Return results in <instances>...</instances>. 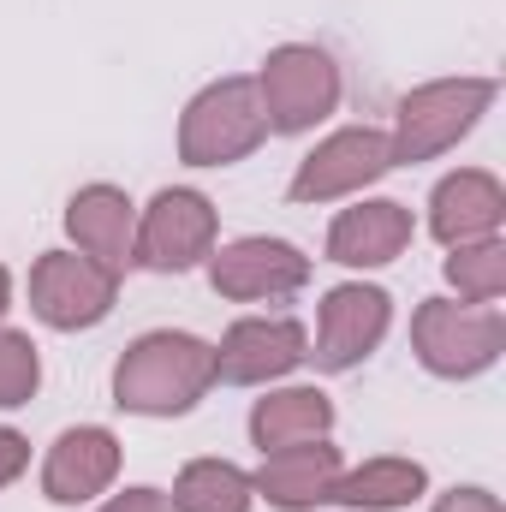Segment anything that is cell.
Returning <instances> with one entry per match:
<instances>
[{
	"label": "cell",
	"mask_w": 506,
	"mask_h": 512,
	"mask_svg": "<svg viewBox=\"0 0 506 512\" xmlns=\"http://www.w3.org/2000/svg\"><path fill=\"white\" fill-rule=\"evenodd\" d=\"M215 387V346L197 334H137L126 358L114 364V405L131 417H179Z\"/></svg>",
	"instance_id": "1"
},
{
	"label": "cell",
	"mask_w": 506,
	"mask_h": 512,
	"mask_svg": "<svg viewBox=\"0 0 506 512\" xmlns=\"http://www.w3.org/2000/svg\"><path fill=\"white\" fill-rule=\"evenodd\" d=\"M495 78H435V84H417L411 96H399V114H393V167H417V161H435L447 155L459 137H471L477 120L495 108Z\"/></svg>",
	"instance_id": "2"
},
{
	"label": "cell",
	"mask_w": 506,
	"mask_h": 512,
	"mask_svg": "<svg viewBox=\"0 0 506 512\" xmlns=\"http://www.w3.org/2000/svg\"><path fill=\"white\" fill-rule=\"evenodd\" d=\"M411 352L429 376L441 382H471L495 370L506 352V316L495 304H453V298H423L411 316Z\"/></svg>",
	"instance_id": "3"
},
{
	"label": "cell",
	"mask_w": 506,
	"mask_h": 512,
	"mask_svg": "<svg viewBox=\"0 0 506 512\" xmlns=\"http://www.w3.org/2000/svg\"><path fill=\"white\" fill-rule=\"evenodd\" d=\"M251 84H256V102H262L268 131H280V137L316 131L340 108V66L316 42H280V48H268V60H262V72H256Z\"/></svg>",
	"instance_id": "4"
},
{
	"label": "cell",
	"mask_w": 506,
	"mask_h": 512,
	"mask_svg": "<svg viewBox=\"0 0 506 512\" xmlns=\"http://www.w3.org/2000/svg\"><path fill=\"white\" fill-rule=\"evenodd\" d=\"M268 120L256 102L251 78H215L209 90L191 96L185 120H179V161L185 167H233L262 149Z\"/></svg>",
	"instance_id": "5"
},
{
	"label": "cell",
	"mask_w": 506,
	"mask_h": 512,
	"mask_svg": "<svg viewBox=\"0 0 506 512\" xmlns=\"http://www.w3.org/2000/svg\"><path fill=\"white\" fill-rule=\"evenodd\" d=\"M114 298H120V274L96 268L90 256H78V251H48V256H36V268H30V310L54 334H78V328L108 322Z\"/></svg>",
	"instance_id": "6"
},
{
	"label": "cell",
	"mask_w": 506,
	"mask_h": 512,
	"mask_svg": "<svg viewBox=\"0 0 506 512\" xmlns=\"http://www.w3.org/2000/svg\"><path fill=\"white\" fill-rule=\"evenodd\" d=\"M215 251V203L191 185L155 191V203L137 221V262L155 274H185Z\"/></svg>",
	"instance_id": "7"
},
{
	"label": "cell",
	"mask_w": 506,
	"mask_h": 512,
	"mask_svg": "<svg viewBox=\"0 0 506 512\" xmlns=\"http://www.w3.org/2000/svg\"><path fill=\"white\" fill-rule=\"evenodd\" d=\"M381 173H393V143H387V131L346 126V131H334V137H322V143L298 161L286 197H292V203H334V197H352V191L376 185Z\"/></svg>",
	"instance_id": "8"
},
{
	"label": "cell",
	"mask_w": 506,
	"mask_h": 512,
	"mask_svg": "<svg viewBox=\"0 0 506 512\" xmlns=\"http://www.w3.org/2000/svg\"><path fill=\"white\" fill-rule=\"evenodd\" d=\"M209 286L233 304H280V298L310 286V256L286 239L251 233V239L209 251Z\"/></svg>",
	"instance_id": "9"
},
{
	"label": "cell",
	"mask_w": 506,
	"mask_h": 512,
	"mask_svg": "<svg viewBox=\"0 0 506 512\" xmlns=\"http://www.w3.org/2000/svg\"><path fill=\"white\" fill-rule=\"evenodd\" d=\"M387 322H393V298L381 286L364 280H346L334 292H322V310H316V370L328 376H346L358 370L381 340H387Z\"/></svg>",
	"instance_id": "10"
},
{
	"label": "cell",
	"mask_w": 506,
	"mask_h": 512,
	"mask_svg": "<svg viewBox=\"0 0 506 512\" xmlns=\"http://www.w3.org/2000/svg\"><path fill=\"white\" fill-rule=\"evenodd\" d=\"M310 364V334L292 316H245L215 346V382L227 387H268Z\"/></svg>",
	"instance_id": "11"
},
{
	"label": "cell",
	"mask_w": 506,
	"mask_h": 512,
	"mask_svg": "<svg viewBox=\"0 0 506 512\" xmlns=\"http://www.w3.org/2000/svg\"><path fill=\"white\" fill-rule=\"evenodd\" d=\"M114 477H120V435L102 429V423L66 429V435L48 447V459H42V495H48L54 507H84V501H96Z\"/></svg>",
	"instance_id": "12"
},
{
	"label": "cell",
	"mask_w": 506,
	"mask_h": 512,
	"mask_svg": "<svg viewBox=\"0 0 506 512\" xmlns=\"http://www.w3.org/2000/svg\"><path fill=\"white\" fill-rule=\"evenodd\" d=\"M501 221H506V191L483 167H459L429 191V233L447 251L477 245V239H501Z\"/></svg>",
	"instance_id": "13"
},
{
	"label": "cell",
	"mask_w": 506,
	"mask_h": 512,
	"mask_svg": "<svg viewBox=\"0 0 506 512\" xmlns=\"http://www.w3.org/2000/svg\"><path fill=\"white\" fill-rule=\"evenodd\" d=\"M340 447L322 441H304V447H280V453H262V471L251 477L256 501H268L274 512H316L328 507L334 483H340Z\"/></svg>",
	"instance_id": "14"
},
{
	"label": "cell",
	"mask_w": 506,
	"mask_h": 512,
	"mask_svg": "<svg viewBox=\"0 0 506 512\" xmlns=\"http://www.w3.org/2000/svg\"><path fill=\"white\" fill-rule=\"evenodd\" d=\"M66 233H72L78 256H90L108 274H126L137 262V209L120 185H84L66 203Z\"/></svg>",
	"instance_id": "15"
},
{
	"label": "cell",
	"mask_w": 506,
	"mask_h": 512,
	"mask_svg": "<svg viewBox=\"0 0 506 512\" xmlns=\"http://www.w3.org/2000/svg\"><path fill=\"white\" fill-rule=\"evenodd\" d=\"M411 233H417V221H411L405 203L370 197V203L334 215V227H328V262H340V268H387L393 256H405Z\"/></svg>",
	"instance_id": "16"
},
{
	"label": "cell",
	"mask_w": 506,
	"mask_h": 512,
	"mask_svg": "<svg viewBox=\"0 0 506 512\" xmlns=\"http://www.w3.org/2000/svg\"><path fill=\"white\" fill-rule=\"evenodd\" d=\"M334 429V399L322 387H274L251 405V441L262 453L322 441Z\"/></svg>",
	"instance_id": "17"
},
{
	"label": "cell",
	"mask_w": 506,
	"mask_h": 512,
	"mask_svg": "<svg viewBox=\"0 0 506 512\" xmlns=\"http://www.w3.org/2000/svg\"><path fill=\"white\" fill-rule=\"evenodd\" d=\"M423 489H429V471L417 465V459H364L358 471H340V483H334V507H352V512H393V507H411V501H423Z\"/></svg>",
	"instance_id": "18"
},
{
	"label": "cell",
	"mask_w": 506,
	"mask_h": 512,
	"mask_svg": "<svg viewBox=\"0 0 506 512\" xmlns=\"http://www.w3.org/2000/svg\"><path fill=\"white\" fill-rule=\"evenodd\" d=\"M173 512H251L256 489L251 471L227 465V459H191L179 477H173Z\"/></svg>",
	"instance_id": "19"
},
{
	"label": "cell",
	"mask_w": 506,
	"mask_h": 512,
	"mask_svg": "<svg viewBox=\"0 0 506 512\" xmlns=\"http://www.w3.org/2000/svg\"><path fill=\"white\" fill-rule=\"evenodd\" d=\"M447 280L459 286L465 304H495L506 292V245L501 239H477V245H453V256L441 262Z\"/></svg>",
	"instance_id": "20"
},
{
	"label": "cell",
	"mask_w": 506,
	"mask_h": 512,
	"mask_svg": "<svg viewBox=\"0 0 506 512\" xmlns=\"http://www.w3.org/2000/svg\"><path fill=\"white\" fill-rule=\"evenodd\" d=\"M36 387H42V358H36L30 334H18V328L0 322V411L24 405Z\"/></svg>",
	"instance_id": "21"
},
{
	"label": "cell",
	"mask_w": 506,
	"mask_h": 512,
	"mask_svg": "<svg viewBox=\"0 0 506 512\" xmlns=\"http://www.w3.org/2000/svg\"><path fill=\"white\" fill-rule=\"evenodd\" d=\"M24 465H30V441H24L18 429H0V489H6V483H18V477H24Z\"/></svg>",
	"instance_id": "22"
},
{
	"label": "cell",
	"mask_w": 506,
	"mask_h": 512,
	"mask_svg": "<svg viewBox=\"0 0 506 512\" xmlns=\"http://www.w3.org/2000/svg\"><path fill=\"white\" fill-rule=\"evenodd\" d=\"M102 512H173V501H167L161 489H143V483H137V489H126V495H114Z\"/></svg>",
	"instance_id": "23"
},
{
	"label": "cell",
	"mask_w": 506,
	"mask_h": 512,
	"mask_svg": "<svg viewBox=\"0 0 506 512\" xmlns=\"http://www.w3.org/2000/svg\"><path fill=\"white\" fill-rule=\"evenodd\" d=\"M435 512H506L489 489H453V495H441Z\"/></svg>",
	"instance_id": "24"
},
{
	"label": "cell",
	"mask_w": 506,
	"mask_h": 512,
	"mask_svg": "<svg viewBox=\"0 0 506 512\" xmlns=\"http://www.w3.org/2000/svg\"><path fill=\"white\" fill-rule=\"evenodd\" d=\"M6 310H12V274L0 268V322H6Z\"/></svg>",
	"instance_id": "25"
}]
</instances>
